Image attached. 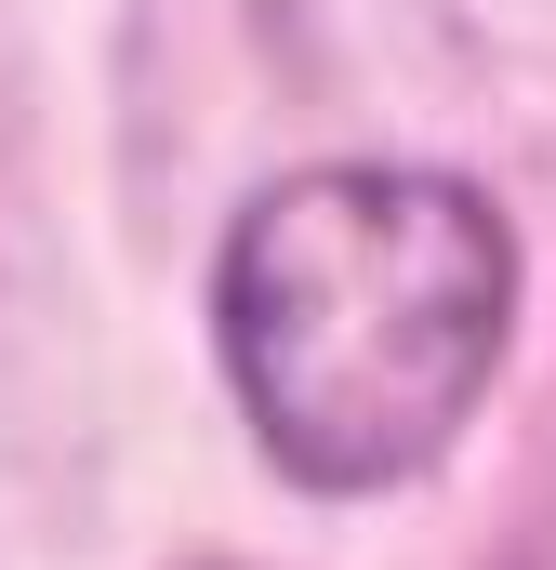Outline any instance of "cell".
<instances>
[{
	"instance_id": "obj_1",
	"label": "cell",
	"mask_w": 556,
	"mask_h": 570,
	"mask_svg": "<svg viewBox=\"0 0 556 570\" xmlns=\"http://www.w3.org/2000/svg\"><path fill=\"white\" fill-rule=\"evenodd\" d=\"M517 345V226L437 159H305L212 253V358L291 491L371 504L450 464Z\"/></svg>"
}]
</instances>
